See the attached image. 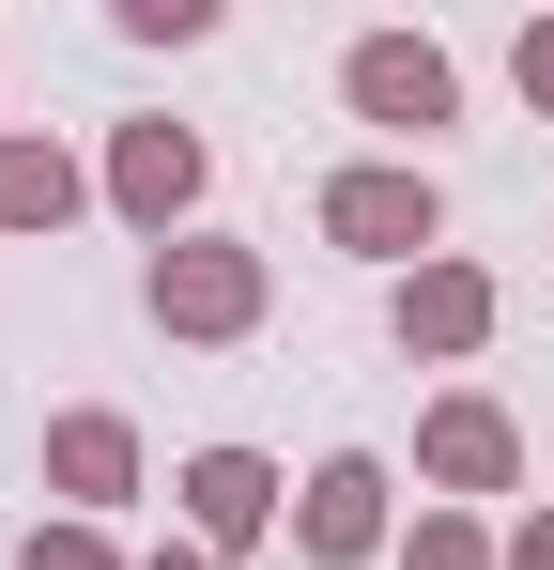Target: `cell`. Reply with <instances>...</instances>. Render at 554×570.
<instances>
[{
  "label": "cell",
  "instance_id": "1",
  "mask_svg": "<svg viewBox=\"0 0 554 570\" xmlns=\"http://www.w3.org/2000/svg\"><path fill=\"white\" fill-rule=\"evenodd\" d=\"M324 247H355L385 278H416V263H447V186L416 170V155H355V170H324Z\"/></svg>",
  "mask_w": 554,
  "mask_h": 570
},
{
  "label": "cell",
  "instance_id": "2",
  "mask_svg": "<svg viewBox=\"0 0 554 570\" xmlns=\"http://www.w3.org/2000/svg\"><path fill=\"white\" fill-rule=\"evenodd\" d=\"M139 308H155L170 340H263L277 263H263V247H231V232H185V247H155V263H139Z\"/></svg>",
  "mask_w": 554,
  "mask_h": 570
},
{
  "label": "cell",
  "instance_id": "3",
  "mask_svg": "<svg viewBox=\"0 0 554 570\" xmlns=\"http://www.w3.org/2000/svg\"><path fill=\"white\" fill-rule=\"evenodd\" d=\"M293 556H308V570L400 556V478H385V448H324V463L293 478Z\"/></svg>",
  "mask_w": 554,
  "mask_h": 570
},
{
  "label": "cell",
  "instance_id": "4",
  "mask_svg": "<svg viewBox=\"0 0 554 570\" xmlns=\"http://www.w3.org/2000/svg\"><path fill=\"white\" fill-rule=\"evenodd\" d=\"M416 493H432V509H477V493H524V416H508L493 385H447V401L416 416Z\"/></svg>",
  "mask_w": 554,
  "mask_h": 570
},
{
  "label": "cell",
  "instance_id": "5",
  "mask_svg": "<svg viewBox=\"0 0 554 570\" xmlns=\"http://www.w3.org/2000/svg\"><path fill=\"white\" fill-rule=\"evenodd\" d=\"M339 94H355V124H385V139L416 155L432 124H462V62L432 31H355V47H339Z\"/></svg>",
  "mask_w": 554,
  "mask_h": 570
},
{
  "label": "cell",
  "instance_id": "6",
  "mask_svg": "<svg viewBox=\"0 0 554 570\" xmlns=\"http://www.w3.org/2000/svg\"><path fill=\"white\" fill-rule=\"evenodd\" d=\"M108 216L123 232H155V247H185V216H200V186H216V155H200V124H108Z\"/></svg>",
  "mask_w": 554,
  "mask_h": 570
},
{
  "label": "cell",
  "instance_id": "7",
  "mask_svg": "<svg viewBox=\"0 0 554 570\" xmlns=\"http://www.w3.org/2000/svg\"><path fill=\"white\" fill-rule=\"evenodd\" d=\"M185 540H200V556H263L277 524H293V478L263 463V448H185Z\"/></svg>",
  "mask_w": 554,
  "mask_h": 570
},
{
  "label": "cell",
  "instance_id": "8",
  "mask_svg": "<svg viewBox=\"0 0 554 570\" xmlns=\"http://www.w3.org/2000/svg\"><path fill=\"white\" fill-rule=\"evenodd\" d=\"M385 324H400V355H432V371H462V355H477V340H493V324H508V293H493V263H416V278L385 293Z\"/></svg>",
  "mask_w": 554,
  "mask_h": 570
},
{
  "label": "cell",
  "instance_id": "9",
  "mask_svg": "<svg viewBox=\"0 0 554 570\" xmlns=\"http://www.w3.org/2000/svg\"><path fill=\"white\" fill-rule=\"evenodd\" d=\"M139 478H155V463H139V416H108V401L47 416V493H62V524H108Z\"/></svg>",
  "mask_w": 554,
  "mask_h": 570
},
{
  "label": "cell",
  "instance_id": "10",
  "mask_svg": "<svg viewBox=\"0 0 554 570\" xmlns=\"http://www.w3.org/2000/svg\"><path fill=\"white\" fill-rule=\"evenodd\" d=\"M78 200H92V170L62 155V139H31V124H0V232H16V247H31V232H62Z\"/></svg>",
  "mask_w": 554,
  "mask_h": 570
},
{
  "label": "cell",
  "instance_id": "11",
  "mask_svg": "<svg viewBox=\"0 0 554 570\" xmlns=\"http://www.w3.org/2000/svg\"><path fill=\"white\" fill-rule=\"evenodd\" d=\"M400 570H508V540H493L477 509H416V524H400Z\"/></svg>",
  "mask_w": 554,
  "mask_h": 570
},
{
  "label": "cell",
  "instance_id": "12",
  "mask_svg": "<svg viewBox=\"0 0 554 570\" xmlns=\"http://www.w3.org/2000/svg\"><path fill=\"white\" fill-rule=\"evenodd\" d=\"M16 570H139V556H123L108 524H31V540H16Z\"/></svg>",
  "mask_w": 554,
  "mask_h": 570
},
{
  "label": "cell",
  "instance_id": "13",
  "mask_svg": "<svg viewBox=\"0 0 554 570\" xmlns=\"http://www.w3.org/2000/svg\"><path fill=\"white\" fill-rule=\"evenodd\" d=\"M108 31H123V47H200L216 0H108Z\"/></svg>",
  "mask_w": 554,
  "mask_h": 570
},
{
  "label": "cell",
  "instance_id": "14",
  "mask_svg": "<svg viewBox=\"0 0 554 570\" xmlns=\"http://www.w3.org/2000/svg\"><path fill=\"white\" fill-rule=\"evenodd\" d=\"M508 78H524V108L554 124V16H524V31H508Z\"/></svg>",
  "mask_w": 554,
  "mask_h": 570
},
{
  "label": "cell",
  "instance_id": "15",
  "mask_svg": "<svg viewBox=\"0 0 554 570\" xmlns=\"http://www.w3.org/2000/svg\"><path fill=\"white\" fill-rule=\"evenodd\" d=\"M508 570H554V509H524V524H508Z\"/></svg>",
  "mask_w": 554,
  "mask_h": 570
},
{
  "label": "cell",
  "instance_id": "16",
  "mask_svg": "<svg viewBox=\"0 0 554 570\" xmlns=\"http://www.w3.org/2000/svg\"><path fill=\"white\" fill-rule=\"evenodd\" d=\"M139 570H216V556H200V540H155V556H139Z\"/></svg>",
  "mask_w": 554,
  "mask_h": 570
},
{
  "label": "cell",
  "instance_id": "17",
  "mask_svg": "<svg viewBox=\"0 0 554 570\" xmlns=\"http://www.w3.org/2000/svg\"><path fill=\"white\" fill-rule=\"evenodd\" d=\"M0 570H16V556H0Z\"/></svg>",
  "mask_w": 554,
  "mask_h": 570
}]
</instances>
